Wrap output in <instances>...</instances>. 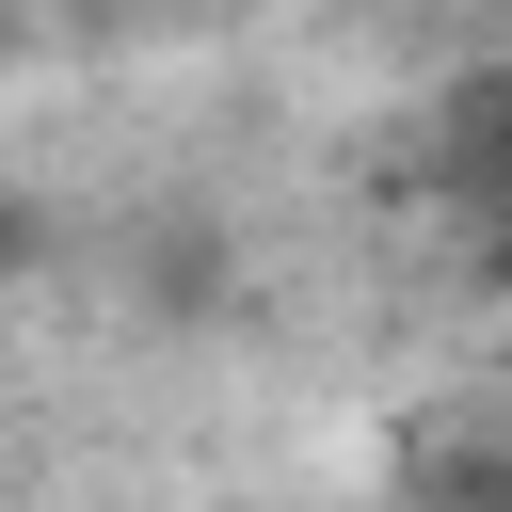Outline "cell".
I'll use <instances>...</instances> for the list:
<instances>
[{
    "instance_id": "cell-1",
    "label": "cell",
    "mask_w": 512,
    "mask_h": 512,
    "mask_svg": "<svg viewBox=\"0 0 512 512\" xmlns=\"http://www.w3.org/2000/svg\"><path fill=\"white\" fill-rule=\"evenodd\" d=\"M0 256H16V224H0Z\"/></svg>"
}]
</instances>
